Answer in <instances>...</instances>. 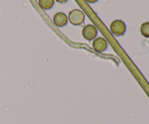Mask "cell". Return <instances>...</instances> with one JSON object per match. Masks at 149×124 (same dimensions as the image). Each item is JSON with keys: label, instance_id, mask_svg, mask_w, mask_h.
<instances>
[{"label": "cell", "instance_id": "cell-1", "mask_svg": "<svg viewBox=\"0 0 149 124\" xmlns=\"http://www.w3.org/2000/svg\"><path fill=\"white\" fill-rule=\"evenodd\" d=\"M84 12L81 10H78V9H74L71 10L68 14V20L70 23L74 26H79L82 24L84 21Z\"/></svg>", "mask_w": 149, "mask_h": 124}, {"label": "cell", "instance_id": "cell-2", "mask_svg": "<svg viewBox=\"0 0 149 124\" xmlns=\"http://www.w3.org/2000/svg\"><path fill=\"white\" fill-rule=\"evenodd\" d=\"M126 25H125V23L121 20H115L111 23V32L114 36H122V35L125 34V31H126Z\"/></svg>", "mask_w": 149, "mask_h": 124}, {"label": "cell", "instance_id": "cell-3", "mask_svg": "<svg viewBox=\"0 0 149 124\" xmlns=\"http://www.w3.org/2000/svg\"><path fill=\"white\" fill-rule=\"evenodd\" d=\"M82 35L83 37L87 40H94L97 35V30L95 26L92 24H88L83 28Z\"/></svg>", "mask_w": 149, "mask_h": 124}, {"label": "cell", "instance_id": "cell-4", "mask_svg": "<svg viewBox=\"0 0 149 124\" xmlns=\"http://www.w3.org/2000/svg\"><path fill=\"white\" fill-rule=\"evenodd\" d=\"M108 44L105 39L102 37H97L93 40V47L96 52H102L105 51L107 48Z\"/></svg>", "mask_w": 149, "mask_h": 124}, {"label": "cell", "instance_id": "cell-5", "mask_svg": "<svg viewBox=\"0 0 149 124\" xmlns=\"http://www.w3.org/2000/svg\"><path fill=\"white\" fill-rule=\"evenodd\" d=\"M68 16L63 12H58L54 15L53 23L58 27H63L68 23Z\"/></svg>", "mask_w": 149, "mask_h": 124}, {"label": "cell", "instance_id": "cell-6", "mask_svg": "<svg viewBox=\"0 0 149 124\" xmlns=\"http://www.w3.org/2000/svg\"><path fill=\"white\" fill-rule=\"evenodd\" d=\"M54 0H39V5L43 10H49L54 5Z\"/></svg>", "mask_w": 149, "mask_h": 124}, {"label": "cell", "instance_id": "cell-7", "mask_svg": "<svg viewBox=\"0 0 149 124\" xmlns=\"http://www.w3.org/2000/svg\"><path fill=\"white\" fill-rule=\"evenodd\" d=\"M141 33L144 37L149 38V22H145L141 25Z\"/></svg>", "mask_w": 149, "mask_h": 124}, {"label": "cell", "instance_id": "cell-8", "mask_svg": "<svg viewBox=\"0 0 149 124\" xmlns=\"http://www.w3.org/2000/svg\"><path fill=\"white\" fill-rule=\"evenodd\" d=\"M98 0H86V1H87L88 3H95Z\"/></svg>", "mask_w": 149, "mask_h": 124}, {"label": "cell", "instance_id": "cell-9", "mask_svg": "<svg viewBox=\"0 0 149 124\" xmlns=\"http://www.w3.org/2000/svg\"><path fill=\"white\" fill-rule=\"evenodd\" d=\"M57 2H59V3H64V2H66L68 0H56Z\"/></svg>", "mask_w": 149, "mask_h": 124}]
</instances>
